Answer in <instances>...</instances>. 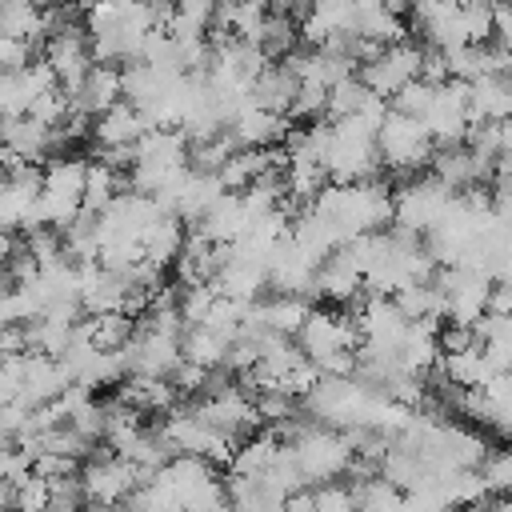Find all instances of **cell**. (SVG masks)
<instances>
[{"label": "cell", "mask_w": 512, "mask_h": 512, "mask_svg": "<svg viewBox=\"0 0 512 512\" xmlns=\"http://www.w3.org/2000/svg\"><path fill=\"white\" fill-rule=\"evenodd\" d=\"M220 0H176V12L168 20L172 36H208L212 20H216Z\"/></svg>", "instance_id": "cell-29"}, {"label": "cell", "mask_w": 512, "mask_h": 512, "mask_svg": "<svg viewBox=\"0 0 512 512\" xmlns=\"http://www.w3.org/2000/svg\"><path fill=\"white\" fill-rule=\"evenodd\" d=\"M420 64H424V48H416V44L400 40V44H388L376 60L360 64V80H364L372 92H380V96H388V100H392L408 80H416V76H420Z\"/></svg>", "instance_id": "cell-7"}, {"label": "cell", "mask_w": 512, "mask_h": 512, "mask_svg": "<svg viewBox=\"0 0 512 512\" xmlns=\"http://www.w3.org/2000/svg\"><path fill=\"white\" fill-rule=\"evenodd\" d=\"M296 92H300V76L280 60V64H268V68L256 76V84H252V104H260V108H268V112L292 116Z\"/></svg>", "instance_id": "cell-17"}, {"label": "cell", "mask_w": 512, "mask_h": 512, "mask_svg": "<svg viewBox=\"0 0 512 512\" xmlns=\"http://www.w3.org/2000/svg\"><path fill=\"white\" fill-rule=\"evenodd\" d=\"M40 192H44V168L24 164L20 172H8L4 176V188H0V220H4V228L24 232L28 220H32V212H36Z\"/></svg>", "instance_id": "cell-8"}, {"label": "cell", "mask_w": 512, "mask_h": 512, "mask_svg": "<svg viewBox=\"0 0 512 512\" xmlns=\"http://www.w3.org/2000/svg\"><path fill=\"white\" fill-rule=\"evenodd\" d=\"M440 368L452 384L460 388H484L492 380V360L484 356V344H472V348H460V352H444L440 356Z\"/></svg>", "instance_id": "cell-21"}, {"label": "cell", "mask_w": 512, "mask_h": 512, "mask_svg": "<svg viewBox=\"0 0 512 512\" xmlns=\"http://www.w3.org/2000/svg\"><path fill=\"white\" fill-rule=\"evenodd\" d=\"M328 112V84L300 80V92L292 100V120H320Z\"/></svg>", "instance_id": "cell-35"}, {"label": "cell", "mask_w": 512, "mask_h": 512, "mask_svg": "<svg viewBox=\"0 0 512 512\" xmlns=\"http://www.w3.org/2000/svg\"><path fill=\"white\" fill-rule=\"evenodd\" d=\"M72 428H80L88 440H104V428H108V408L104 404H96V400H88L80 412H72V420H68Z\"/></svg>", "instance_id": "cell-39"}, {"label": "cell", "mask_w": 512, "mask_h": 512, "mask_svg": "<svg viewBox=\"0 0 512 512\" xmlns=\"http://www.w3.org/2000/svg\"><path fill=\"white\" fill-rule=\"evenodd\" d=\"M184 244H188V232H184V216H176V212H164V216L144 232V256H148L152 264H160V268L176 264V256L184 252Z\"/></svg>", "instance_id": "cell-20"}, {"label": "cell", "mask_w": 512, "mask_h": 512, "mask_svg": "<svg viewBox=\"0 0 512 512\" xmlns=\"http://www.w3.org/2000/svg\"><path fill=\"white\" fill-rule=\"evenodd\" d=\"M128 180H120V168L104 164V160H92L88 164V180H84V208L88 212H104L120 192H124Z\"/></svg>", "instance_id": "cell-27"}, {"label": "cell", "mask_w": 512, "mask_h": 512, "mask_svg": "<svg viewBox=\"0 0 512 512\" xmlns=\"http://www.w3.org/2000/svg\"><path fill=\"white\" fill-rule=\"evenodd\" d=\"M0 352H4V356H20V352H32V340H28V324H4V332H0Z\"/></svg>", "instance_id": "cell-43"}, {"label": "cell", "mask_w": 512, "mask_h": 512, "mask_svg": "<svg viewBox=\"0 0 512 512\" xmlns=\"http://www.w3.org/2000/svg\"><path fill=\"white\" fill-rule=\"evenodd\" d=\"M0 64L4 72H20L32 64V40H20V36H0Z\"/></svg>", "instance_id": "cell-40"}, {"label": "cell", "mask_w": 512, "mask_h": 512, "mask_svg": "<svg viewBox=\"0 0 512 512\" xmlns=\"http://www.w3.org/2000/svg\"><path fill=\"white\" fill-rule=\"evenodd\" d=\"M248 224H252V212H248V204H244L240 192H224L200 220H192V228L204 232V236L216 240V244H232V240H240V236L248 232Z\"/></svg>", "instance_id": "cell-12"}, {"label": "cell", "mask_w": 512, "mask_h": 512, "mask_svg": "<svg viewBox=\"0 0 512 512\" xmlns=\"http://www.w3.org/2000/svg\"><path fill=\"white\" fill-rule=\"evenodd\" d=\"M44 312V300L36 292V284H8L4 300H0V320L4 324H32L36 316Z\"/></svg>", "instance_id": "cell-31"}, {"label": "cell", "mask_w": 512, "mask_h": 512, "mask_svg": "<svg viewBox=\"0 0 512 512\" xmlns=\"http://www.w3.org/2000/svg\"><path fill=\"white\" fill-rule=\"evenodd\" d=\"M368 96H372V88L360 80V72H352V76L336 80V84L328 88V112H324V120H340V116L360 112V104H364Z\"/></svg>", "instance_id": "cell-32"}, {"label": "cell", "mask_w": 512, "mask_h": 512, "mask_svg": "<svg viewBox=\"0 0 512 512\" xmlns=\"http://www.w3.org/2000/svg\"><path fill=\"white\" fill-rule=\"evenodd\" d=\"M312 316V304H308V292H280L272 300H264V324L272 332H284V336H296L304 328V320Z\"/></svg>", "instance_id": "cell-25"}, {"label": "cell", "mask_w": 512, "mask_h": 512, "mask_svg": "<svg viewBox=\"0 0 512 512\" xmlns=\"http://www.w3.org/2000/svg\"><path fill=\"white\" fill-rule=\"evenodd\" d=\"M292 400L296 396H288V392H256V408H260V416L264 420H284V416H292Z\"/></svg>", "instance_id": "cell-41"}, {"label": "cell", "mask_w": 512, "mask_h": 512, "mask_svg": "<svg viewBox=\"0 0 512 512\" xmlns=\"http://www.w3.org/2000/svg\"><path fill=\"white\" fill-rule=\"evenodd\" d=\"M64 252L72 260H100V228H96V212H80L68 228H64Z\"/></svg>", "instance_id": "cell-30"}, {"label": "cell", "mask_w": 512, "mask_h": 512, "mask_svg": "<svg viewBox=\"0 0 512 512\" xmlns=\"http://www.w3.org/2000/svg\"><path fill=\"white\" fill-rule=\"evenodd\" d=\"M360 292H364V276H360V268H352L344 256H328L324 264H320V272H316V284H312V296H320V300H328V304H356L360 300Z\"/></svg>", "instance_id": "cell-15"}, {"label": "cell", "mask_w": 512, "mask_h": 512, "mask_svg": "<svg viewBox=\"0 0 512 512\" xmlns=\"http://www.w3.org/2000/svg\"><path fill=\"white\" fill-rule=\"evenodd\" d=\"M280 448H284V440H280L276 428L272 432H260V436H248L244 444H236L228 472H236V476H260L280 456Z\"/></svg>", "instance_id": "cell-23"}, {"label": "cell", "mask_w": 512, "mask_h": 512, "mask_svg": "<svg viewBox=\"0 0 512 512\" xmlns=\"http://www.w3.org/2000/svg\"><path fill=\"white\" fill-rule=\"evenodd\" d=\"M452 196H456V188H452L444 176L428 172V176H420V180H412V184H404V188L396 192L392 224L424 236V232L444 216V208L452 204Z\"/></svg>", "instance_id": "cell-3"}, {"label": "cell", "mask_w": 512, "mask_h": 512, "mask_svg": "<svg viewBox=\"0 0 512 512\" xmlns=\"http://www.w3.org/2000/svg\"><path fill=\"white\" fill-rule=\"evenodd\" d=\"M492 40L512 48V0H496V36Z\"/></svg>", "instance_id": "cell-45"}, {"label": "cell", "mask_w": 512, "mask_h": 512, "mask_svg": "<svg viewBox=\"0 0 512 512\" xmlns=\"http://www.w3.org/2000/svg\"><path fill=\"white\" fill-rule=\"evenodd\" d=\"M84 180H88V160H80V156H56L44 164V192H52V196L84 204Z\"/></svg>", "instance_id": "cell-24"}, {"label": "cell", "mask_w": 512, "mask_h": 512, "mask_svg": "<svg viewBox=\"0 0 512 512\" xmlns=\"http://www.w3.org/2000/svg\"><path fill=\"white\" fill-rule=\"evenodd\" d=\"M4 144H8V148H16V152H24L32 164L64 148L60 132H56V128H48L44 120H36L32 112H24V116H4Z\"/></svg>", "instance_id": "cell-13"}, {"label": "cell", "mask_w": 512, "mask_h": 512, "mask_svg": "<svg viewBox=\"0 0 512 512\" xmlns=\"http://www.w3.org/2000/svg\"><path fill=\"white\" fill-rule=\"evenodd\" d=\"M44 8H56V4H72V0H40Z\"/></svg>", "instance_id": "cell-46"}, {"label": "cell", "mask_w": 512, "mask_h": 512, "mask_svg": "<svg viewBox=\"0 0 512 512\" xmlns=\"http://www.w3.org/2000/svg\"><path fill=\"white\" fill-rule=\"evenodd\" d=\"M484 480H488V492H512V448H500L492 452L484 464H480Z\"/></svg>", "instance_id": "cell-38"}, {"label": "cell", "mask_w": 512, "mask_h": 512, "mask_svg": "<svg viewBox=\"0 0 512 512\" xmlns=\"http://www.w3.org/2000/svg\"><path fill=\"white\" fill-rule=\"evenodd\" d=\"M316 492V508L320 512H348L356 504V484H340V480H324Z\"/></svg>", "instance_id": "cell-37"}, {"label": "cell", "mask_w": 512, "mask_h": 512, "mask_svg": "<svg viewBox=\"0 0 512 512\" xmlns=\"http://www.w3.org/2000/svg\"><path fill=\"white\" fill-rule=\"evenodd\" d=\"M228 336L224 332H216V328H208V324H192V328H184V360H192V364H204V368H224V360H228Z\"/></svg>", "instance_id": "cell-26"}, {"label": "cell", "mask_w": 512, "mask_h": 512, "mask_svg": "<svg viewBox=\"0 0 512 512\" xmlns=\"http://www.w3.org/2000/svg\"><path fill=\"white\" fill-rule=\"evenodd\" d=\"M124 356H128V372L172 376L184 364V332H168V328L136 320V332L124 344Z\"/></svg>", "instance_id": "cell-4"}, {"label": "cell", "mask_w": 512, "mask_h": 512, "mask_svg": "<svg viewBox=\"0 0 512 512\" xmlns=\"http://www.w3.org/2000/svg\"><path fill=\"white\" fill-rule=\"evenodd\" d=\"M236 148H240V140L232 136V128L220 132V136H212V140H192V168H200V172H220L224 160H228Z\"/></svg>", "instance_id": "cell-33"}, {"label": "cell", "mask_w": 512, "mask_h": 512, "mask_svg": "<svg viewBox=\"0 0 512 512\" xmlns=\"http://www.w3.org/2000/svg\"><path fill=\"white\" fill-rule=\"evenodd\" d=\"M116 396H120V400H128V404H132V408H140V412H172V408H176V400H180L184 392H180V384H176L172 376H144V372H128V376L120 380Z\"/></svg>", "instance_id": "cell-14"}, {"label": "cell", "mask_w": 512, "mask_h": 512, "mask_svg": "<svg viewBox=\"0 0 512 512\" xmlns=\"http://www.w3.org/2000/svg\"><path fill=\"white\" fill-rule=\"evenodd\" d=\"M316 272H320V260L308 248H300L292 236L280 240L268 256V284L280 288V292H308L312 296Z\"/></svg>", "instance_id": "cell-9"}, {"label": "cell", "mask_w": 512, "mask_h": 512, "mask_svg": "<svg viewBox=\"0 0 512 512\" xmlns=\"http://www.w3.org/2000/svg\"><path fill=\"white\" fill-rule=\"evenodd\" d=\"M52 508V480L32 472L20 488H16V512H48Z\"/></svg>", "instance_id": "cell-36"}, {"label": "cell", "mask_w": 512, "mask_h": 512, "mask_svg": "<svg viewBox=\"0 0 512 512\" xmlns=\"http://www.w3.org/2000/svg\"><path fill=\"white\" fill-rule=\"evenodd\" d=\"M484 388H488V396H492L496 404H512V368L492 372V380H488Z\"/></svg>", "instance_id": "cell-44"}, {"label": "cell", "mask_w": 512, "mask_h": 512, "mask_svg": "<svg viewBox=\"0 0 512 512\" xmlns=\"http://www.w3.org/2000/svg\"><path fill=\"white\" fill-rule=\"evenodd\" d=\"M300 456V468L308 472V480H336L348 476L352 460H356V444L344 428L336 424H308L296 440H288Z\"/></svg>", "instance_id": "cell-2"}, {"label": "cell", "mask_w": 512, "mask_h": 512, "mask_svg": "<svg viewBox=\"0 0 512 512\" xmlns=\"http://www.w3.org/2000/svg\"><path fill=\"white\" fill-rule=\"evenodd\" d=\"M420 76L432 80V84H444L452 76V64H448V52L444 48H424V64H420Z\"/></svg>", "instance_id": "cell-42"}, {"label": "cell", "mask_w": 512, "mask_h": 512, "mask_svg": "<svg viewBox=\"0 0 512 512\" xmlns=\"http://www.w3.org/2000/svg\"><path fill=\"white\" fill-rule=\"evenodd\" d=\"M228 128H232V136L240 140V148H268V144H284L296 124H292V116H284V112H268V108H260V104H248Z\"/></svg>", "instance_id": "cell-11"}, {"label": "cell", "mask_w": 512, "mask_h": 512, "mask_svg": "<svg viewBox=\"0 0 512 512\" xmlns=\"http://www.w3.org/2000/svg\"><path fill=\"white\" fill-rule=\"evenodd\" d=\"M436 88H440V84H432V80L416 76V80H408V84H404V88L392 96V108L412 112V116H424V112L432 108V100H436Z\"/></svg>", "instance_id": "cell-34"}, {"label": "cell", "mask_w": 512, "mask_h": 512, "mask_svg": "<svg viewBox=\"0 0 512 512\" xmlns=\"http://www.w3.org/2000/svg\"><path fill=\"white\" fill-rule=\"evenodd\" d=\"M72 92V108L76 112H88V116H100L108 112L112 104L124 100V68L120 64H92V72L84 76L80 88H68Z\"/></svg>", "instance_id": "cell-10"}, {"label": "cell", "mask_w": 512, "mask_h": 512, "mask_svg": "<svg viewBox=\"0 0 512 512\" xmlns=\"http://www.w3.org/2000/svg\"><path fill=\"white\" fill-rule=\"evenodd\" d=\"M216 288L224 296H236V300H256L268 284V264L264 260H252V256H228L220 276H216Z\"/></svg>", "instance_id": "cell-18"}, {"label": "cell", "mask_w": 512, "mask_h": 512, "mask_svg": "<svg viewBox=\"0 0 512 512\" xmlns=\"http://www.w3.org/2000/svg\"><path fill=\"white\" fill-rule=\"evenodd\" d=\"M144 132H148L144 112H140L132 100H120V104H112L108 112L96 116V124H92V144H136Z\"/></svg>", "instance_id": "cell-16"}, {"label": "cell", "mask_w": 512, "mask_h": 512, "mask_svg": "<svg viewBox=\"0 0 512 512\" xmlns=\"http://www.w3.org/2000/svg\"><path fill=\"white\" fill-rule=\"evenodd\" d=\"M0 32L4 36H20V40H44L48 24H44V4L40 0H4L0 4Z\"/></svg>", "instance_id": "cell-22"}, {"label": "cell", "mask_w": 512, "mask_h": 512, "mask_svg": "<svg viewBox=\"0 0 512 512\" xmlns=\"http://www.w3.org/2000/svg\"><path fill=\"white\" fill-rule=\"evenodd\" d=\"M360 340H364V332H360V324H356V316H344V312H336V308H312V316L304 320V328L296 332V344L312 356V360H320V356H328V352H340V348H360Z\"/></svg>", "instance_id": "cell-6"}, {"label": "cell", "mask_w": 512, "mask_h": 512, "mask_svg": "<svg viewBox=\"0 0 512 512\" xmlns=\"http://www.w3.org/2000/svg\"><path fill=\"white\" fill-rule=\"evenodd\" d=\"M376 144H380V156L392 172H416L420 164H432V156H436V140H432L424 116H412L400 108H392L384 116Z\"/></svg>", "instance_id": "cell-1"}, {"label": "cell", "mask_w": 512, "mask_h": 512, "mask_svg": "<svg viewBox=\"0 0 512 512\" xmlns=\"http://www.w3.org/2000/svg\"><path fill=\"white\" fill-rule=\"evenodd\" d=\"M468 116H472V124H480V120H508L512 116V76L488 72V76L472 80Z\"/></svg>", "instance_id": "cell-19"}, {"label": "cell", "mask_w": 512, "mask_h": 512, "mask_svg": "<svg viewBox=\"0 0 512 512\" xmlns=\"http://www.w3.org/2000/svg\"><path fill=\"white\" fill-rule=\"evenodd\" d=\"M296 40H300V24H296V16L272 8V12L264 16V28H260V40H256V44H260L272 60H284V56L296 48Z\"/></svg>", "instance_id": "cell-28"}, {"label": "cell", "mask_w": 512, "mask_h": 512, "mask_svg": "<svg viewBox=\"0 0 512 512\" xmlns=\"http://www.w3.org/2000/svg\"><path fill=\"white\" fill-rule=\"evenodd\" d=\"M80 476H84L88 504H128V496L140 484V464L128 460V456H116L104 444V452H92L84 460V472Z\"/></svg>", "instance_id": "cell-5"}]
</instances>
